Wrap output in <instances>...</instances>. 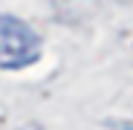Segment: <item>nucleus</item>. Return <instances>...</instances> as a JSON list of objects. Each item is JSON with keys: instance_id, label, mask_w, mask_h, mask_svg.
<instances>
[{"instance_id": "nucleus-1", "label": "nucleus", "mask_w": 133, "mask_h": 130, "mask_svg": "<svg viewBox=\"0 0 133 130\" xmlns=\"http://www.w3.org/2000/svg\"><path fill=\"white\" fill-rule=\"evenodd\" d=\"M41 55V38L17 17H0V70H20Z\"/></svg>"}]
</instances>
